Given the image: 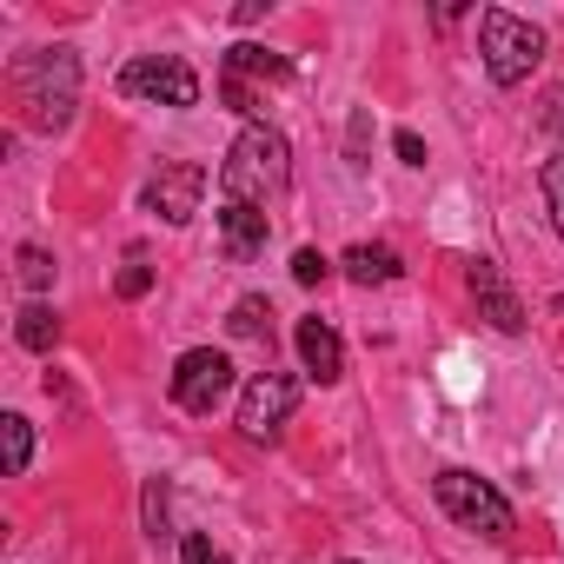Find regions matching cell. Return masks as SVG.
Segmentation results:
<instances>
[{"label":"cell","instance_id":"cell-10","mask_svg":"<svg viewBox=\"0 0 564 564\" xmlns=\"http://www.w3.org/2000/svg\"><path fill=\"white\" fill-rule=\"evenodd\" d=\"M471 300H478V319H491L498 333H524V306H518V293L505 286V272L491 259L471 265Z\"/></svg>","mask_w":564,"mask_h":564},{"label":"cell","instance_id":"cell-8","mask_svg":"<svg viewBox=\"0 0 564 564\" xmlns=\"http://www.w3.org/2000/svg\"><path fill=\"white\" fill-rule=\"evenodd\" d=\"M206 199V166L199 160H166L153 180H147V206L166 219V226H186Z\"/></svg>","mask_w":564,"mask_h":564},{"label":"cell","instance_id":"cell-15","mask_svg":"<svg viewBox=\"0 0 564 564\" xmlns=\"http://www.w3.org/2000/svg\"><path fill=\"white\" fill-rule=\"evenodd\" d=\"M0 438H8V478H21L28 458H34V425L21 412H8V419H0Z\"/></svg>","mask_w":564,"mask_h":564},{"label":"cell","instance_id":"cell-6","mask_svg":"<svg viewBox=\"0 0 564 564\" xmlns=\"http://www.w3.org/2000/svg\"><path fill=\"white\" fill-rule=\"evenodd\" d=\"M293 405H300V379H286V372H259V379L239 392V432H246L252 445H272L279 432H286Z\"/></svg>","mask_w":564,"mask_h":564},{"label":"cell","instance_id":"cell-14","mask_svg":"<svg viewBox=\"0 0 564 564\" xmlns=\"http://www.w3.org/2000/svg\"><path fill=\"white\" fill-rule=\"evenodd\" d=\"M219 74H239V80H293V61L286 54H265V47H232Z\"/></svg>","mask_w":564,"mask_h":564},{"label":"cell","instance_id":"cell-16","mask_svg":"<svg viewBox=\"0 0 564 564\" xmlns=\"http://www.w3.org/2000/svg\"><path fill=\"white\" fill-rule=\"evenodd\" d=\"M226 326H232V339H265V333H272V306H265V300H239Z\"/></svg>","mask_w":564,"mask_h":564},{"label":"cell","instance_id":"cell-4","mask_svg":"<svg viewBox=\"0 0 564 564\" xmlns=\"http://www.w3.org/2000/svg\"><path fill=\"white\" fill-rule=\"evenodd\" d=\"M432 491H438V505L465 524V531H485V538H505L511 531V505L498 498V485H485L478 471H438L432 478Z\"/></svg>","mask_w":564,"mask_h":564},{"label":"cell","instance_id":"cell-21","mask_svg":"<svg viewBox=\"0 0 564 564\" xmlns=\"http://www.w3.org/2000/svg\"><path fill=\"white\" fill-rule=\"evenodd\" d=\"M326 272H333V259H326L319 246H300V252H293V279H300V286H319Z\"/></svg>","mask_w":564,"mask_h":564},{"label":"cell","instance_id":"cell-13","mask_svg":"<svg viewBox=\"0 0 564 564\" xmlns=\"http://www.w3.org/2000/svg\"><path fill=\"white\" fill-rule=\"evenodd\" d=\"M346 272L359 279V286H392L405 265H399V252H392V246H352V252H346Z\"/></svg>","mask_w":564,"mask_h":564},{"label":"cell","instance_id":"cell-17","mask_svg":"<svg viewBox=\"0 0 564 564\" xmlns=\"http://www.w3.org/2000/svg\"><path fill=\"white\" fill-rule=\"evenodd\" d=\"M14 272H21L28 293H47V286H54V259H47L41 246H21V252H14Z\"/></svg>","mask_w":564,"mask_h":564},{"label":"cell","instance_id":"cell-3","mask_svg":"<svg viewBox=\"0 0 564 564\" xmlns=\"http://www.w3.org/2000/svg\"><path fill=\"white\" fill-rule=\"evenodd\" d=\"M478 54H485V74H491L498 87H518V80H531V67L544 61V34H538L531 21L505 14V8H485V14H478Z\"/></svg>","mask_w":564,"mask_h":564},{"label":"cell","instance_id":"cell-7","mask_svg":"<svg viewBox=\"0 0 564 564\" xmlns=\"http://www.w3.org/2000/svg\"><path fill=\"white\" fill-rule=\"evenodd\" d=\"M226 392H232V359H226V352L199 346V352H186V359L173 366V405H180V412L206 419V412L226 405Z\"/></svg>","mask_w":564,"mask_h":564},{"label":"cell","instance_id":"cell-24","mask_svg":"<svg viewBox=\"0 0 564 564\" xmlns=\"http://www.w3.org/2000/svg\"><path fill=\"white\" fill-rule=\"evenodd\" d=\"M392 147H399V160H405V166H425V140H419L412 127H405V133H399Z\"/></svg>","mask_w":564,"mask_h":564},{"label":"cell","instance_id":"cell-11","mask_svg":"<svg viewBox=\"0 0 564 564\" xmlns=\"http://www.w3.org/2000/svg\"><path fill=\"white\" fill-rule=\"evenodd\" d=\"M293 339H300V359H306V372H313L319 386H339V379H346V346H339V333H333L319 313H313V319H300V333H293Z\"/></svg>","mask_w":564,"mask_h":564},{"label":"cell","instance_id":"cell-18","mask_svg":"<svg viewBox=\"0 0 564 564\" xmlns=\"http://www.w3.org/2000/svg\"><path fill=\"white\" fill-rule=\"evenodd\" d=\"M166 505H173V491H166L160 478H147V491H140V511H147V538H166Z\"/></svg>","mask_w":564,"mask_h":564},{"label":"cell","instance_id":"cell-19","mask_svg":"<svg viewBox=\"0 0 564 564\" xmlns=\"http://www.w3.org/2000/svg\"><path fill=\"white\" fill-rule=\"evenodd\" d=\"M538 180H544V206H551V226L564 232V153H557V160H544V173H538Z\"/></svg>","mask_w":564,"mask_h":564},{"label":"cell","instance_id":"cell-9","mask_svg":"<svg viewBox=\"0 0 564 564\" xmlns=\"http://www.w3.org/2000/svg\"><path fill=\"white\" fill-rule=\"evenodd\" d=\"M219 239H226V259H232V265L259 259V252H265V239H272V219H265V206L219 199Z\"/></svg>","mask_w":564,"mask_h":564},{"label":"cell","instance_id":"cell-5","mask_svg":"<svg viewBox=\"0 0 564 564\" xmlns=\"http://www.w3.org/2000/svg\"><path fill=\"white\" fill-rule=\"evenodd\" d=\"M120 94L127 100H153V107H199V74L173 54H147L120 67Z\"/></svg>","mask_w":564,"mask_h":564},{"label":"cell","instance_id":"cell-1","mask_svg":"<svg viewBox=\"0 0 564 564\" xmlns=\"http://www.w3.org/2000/svg\"><path fill=\"white\" fill-rule=\"evenodd\" d=\"M14 100L28 113V127L41 133H61L80 107V61L67 47H34L14 61Z\"/></svg>","mask_w":564,"mask_h":564},{"label":"cell","instance_id":"cell-20","mask_svg":"<svg viewBox=\"0 0 564 564\" xmlns=\"http://www.w3.org/2000/svg\"><path fill=\"white\" fill-rule=\"evenodd\" d=\"M219 94H226V107H232V113H246V120L259 113V87H252V80H239V74H219Z\"/></svg>","mask_w":564,"mask_h":564},{"label":"cell","instance_id":"cell-23","mask_svg":"<svg viewBox=\"0 0 564 564\" xmlns=\"http://www.w3.org/2000/svg\"><path fill=\"white\" fill-rule=\"evenodd\" d=\"M147 293H153V265L127 259V272H120V300H147Z\"/></svg>","mask_w":564,"mask_h":564},{"label":"cell","instance_id":"cell-2","mask_svg":"<svg viewBox=\"0 0 564 564\" xmlns=\"http://www.w3.org/2000/svg\"><path fill=\"white\" fill-rule=\"evenodd\" d=\"M286 180H293L286 133H279V127H265V120L239 127V140H232V153H226V166H219V199L265 206L272 193H286Z\"/></svg>","mask_w":564,"mask_h":564},{"label":"cell","instance_id":"cell-22","mask_svg":"<svg viewBox=\"0 0 564 564\" xmlns=\"http://www.w3.org/2000/svg\"><path fill=\"white\" fill-rule=\"evenodd\" d=\"M180 557H186V564H226V551H219L206 531H186V538H180Z\"/></svg>","mask_w":564,"mask_h":564},{"label":"cell","instance_id":"cell-12","mask_svg":"<svg viewBox=\"0 0 564 564\" xmlns=\"http://www.w3.org/2000/svg\"><path fill=\"white\" fill-rule=\"evenodd\" d=\"M14 339H21L28 352H54V346H61V313L41 306V300H28L21 319H14Z\"/></svg>","mask_w":564,"mask_h":564}]
</instances>
